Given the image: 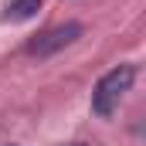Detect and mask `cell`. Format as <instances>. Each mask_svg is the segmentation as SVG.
<instances>
[{"label":"cell","mask_w":146,"mask_h":146,"mask_svg":"<svg viewBox=\"0 0 146 146\" xmlns=\"http://www.w3.org/2000/svg\"><path fill=\"white\" fill-rule=\"evenodd\" d=\"M133 78H136V65H115V68H109L95 82V88H92V112L95 115H112L119 109V99L129 92Z\"/></svg>","instance_id":"1"},{"label":"cell","mask_w":146,"mask_h":146,"mask_svg":"<svg viewBox=\"0 0 146 146\" xmlns=\"http://www.w3.org/2000/svg\"><path fill=\"white\" fill-rule=\"evenodd\" d=\"M37 10H41V0H7V10L0 14V21L21 24V21H31Z\"/></svg>","instance_id":"3"},{"label":"cell","mask_w":146,"mask_h":146,"mask_svg":"<svg viewBox=\"0 0 146 146\" xmlns=\"http://www.w3.org/2000/svg\"><path fill=\"white\" fill-rule=\"evenodd\" d=\"M78 37H82V24H78V21H68V24L48 27V31H41L37 37H31V41L24 44V51H27L31 58H51V54L65 51L68 44H75Z\"/></svg>","instance_id":"2"},{"label":"cell","mask_w":146,"mask_h":146,"mask_svg":"<svg viewBox=\"0 0 146 146\" xmlns=\"http://www.w3.org/2000/svg\"><path fill=\"white\" fill-rule=\"evenodd\" d=\"M72 146H85V143H72Z\"/></svg>","instance_id":"4"}]
</instances>
